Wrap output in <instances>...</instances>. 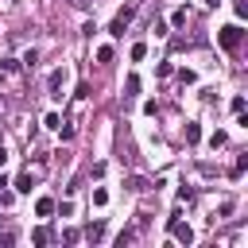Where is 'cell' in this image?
Segmentation results:
<instances>
[{"mask_svg":"<svg viewBox=\"0 0 248 248\" xmlns=\"http://www.w3.org/2000/svg\"><path fill=\"white\" fill-rule=\"evenodd\" d=\"M240 39H244L240 23H229V27H221V31H217V43H221L225 50H236V46H240Z\"/></svg>","mask_w":248,"mask_h":248,"instance_id":"1","label":"cell"},{"mask_svg":"<svg viewBox=\"0 0 248 248\" xmlns=\"http://www.w3.org/2000/svg\"><path fill=\"white\" fill-rule=\"evenodd\" d=\"M167 229H170V236H174L178 244H186V248L194 244V229H190V225H182V221H178V213H174V217H167Z\"/></svg>","mask_w":248,"mask_h":248,"instance_id":"2","label":"cell"},{"mask_svg":"<svg viewBox=\"0 0 248 248\" xmlns=\"http://www.w3.org/2000/svg\"><path fill=\"white\" fill-rule=\"evenodd\" d=\"M132 16H136V4H128V8H120V12H116V19H112V27H108V35H116V39H120V35L128 31V23H132Z\"/></svg>","mask_w":248,"mask_h":248,"instance_id":"3","label":"cell"},{"mask_svg":"<svg viewBox=\"0 0 248 248\" xmlns=\"http://www.w3.org/2000/svg\"><path fill=\"white\" fill-rule=\"evenodd\" d=\"M124 186H128L132 194H147V190H151V182H147L143 174H128V182H124Z\"/></svg>","mask_w":248,"mask_h":248,"instance_id":"4","label":"cell"},{"mask_svg":"<svg viewBox=\"0 0 248 248\" xmlns=\"http://www.w3.org/2000/svg\"><path fill=\"white\" fill-rule=\"evenodd\" d=\"M62 81H66V70H54L50 78H46V85H50V97H62L58 89H62Z\"/></svg>","mask_w":248,"mask_h":248,"instance_id":"5","label":"cell"},{"mask_svg":"<svg viewBox=\"0 0 248 248\" xmlns=\"http://www.w3.org/2000/svg\"><path fill=\"white\" fill-rule=\"evenodd\" d=\"M101 236H105V221H89V225H85V240H93V244H97Z\"/></svg>","mask_w":248,"mask_h":248,"instance_id":"6","label":"cell"},{"mask_svg":"<svg viewBox=\"0 0 248 248\" xmlns=\"http://www.w3.org/2000/svg\"><path fill=\"white\" fill-rule=\"evenodd\" d=\"M35 213H39V217H50V213H54V198H39V202H35Z\"/></svg>","mask_w":248,"mask_h":248,"instance_id":"7","label":"cell"},{"mask_svg":"<svg viewBox=\"0 0 248 248\" xmlns=\"http://www.w3.org/2000/svg\"><path fill=\"white\" fill-rule=\"evenodd\" d=\"M170 23H174V27H186V23H190V12H186V8H174Z\"/></svg>","mask_w":248,"mask_h":248,"instance_id":"8","label":"cell"},{"mask_svg":"<svg viewBox=\"0 0 248 248\" xmlns=\"http://www.w3.org/2000/svg\"><path fill=\"white\" fill-rule=\"evenodd\" d=\"M16 190H19V194H31V170H23V174L16 178Z\"/></svg>","mask_w":248,"mask_h":248,"instance_id":"9","label":"cell"},{"mask_svg":"<svg viewBox=\"0 0 248 248\" xmlns=\"http://www.w3.org/2000/svg\"><path fill=\"white\" fill-rule=\"evenodd\" d=\"M0 70H4V74H16V70H19V58H0Z\"/></svg>","mask_w":248,"mask_h":248,"instance_id":"10","label":"cell"},{"mask_svg":"<svg viewBox=\"0 0 248 248\" xmlns=\"http://www.w3.org/2000/svg\"><path fill=\"white\" fill-rule=\"evenodd\" d=\"M178 81H182V85H194V81H198V74H194V70H186V66H182V70H178Z\"/></svg>","mask_w":248,"mask_h":248,"instance_id":"11","label":"cell"},{"mask_svg":"<svg viewBox=\"0 0 248 248\" xmlns=\"http://www.w3.org/2000/svg\"><path fill=\"white\" fill-rule=\"evenodd\" d=\"M202 140V128L198 124H186V143H198Z\"/></svg>","mask_w":248,"mask_h":248,"instance_id":"12","label":"cell"},{"mask_svg":"<svg viewBox=\"0 0 248 248\" xmlns=\"http://www.w3.org/2000/svg\"><path fill=\"white\" fill-rule=\"evenodd\" d=\"M31 240H35V244H50V229H35Z\"/></svg>","mask_w":248,"mask_h":248,"instance_id":"13","label":"cell"},{"mask_svg":"<svg viewBox=\"0 0 248 248\" xmlns=\"http://www.w3.org/2000/svg\"><path fill=\"white\" fill-rule=\"evenodd\" d=\"M35 62H39V50H27V54H23V58H19V66H27V70H31V66H35Z\"/></svg>","mask_w":248,"mask_h":248,"instance_id":"14","label":"cell"},{"mask_svg":"<svg viewBox=\"0 0 248 248\" xmlns=\"http://www.w3.org/2000/svg\"><path fill=\"white\" fill-rule=\"evenodd\" d=\"M225 140H229V136H225V132H213V136H209V147H213V151H217V147H225Z\"/></svg>","mask_w":248,"mask_h":248,"instance_id":"15","label":"cell"},{"mask_svg":"<svg viewBox=\"0 0 248 248\" xmlns=\"http://www.w3.org/2000/svg\"><path fill=\"white\" fill-rule=\"evenodd\" d=\"M93 205H108V190L97 186V190H93Z\"/></svg>","mask_w":248,"mask_h":248,"instance_id":"16","label":"cell"},{"mask_svg":"<svg viewBox=\"0 0 248 248\" xmlns=\"http://www.w3.org/2000/svg\"><path fill=\"white\" fill-rule=\"evenodd\" d=\"M136 93H140V78L132 74V78H128V93H124V97H136Z\"/></svg>","mask_w":248,"mask_h":248,"instance_id":"17","label":"cell"},{"mask_svg":"<svg viewBox=\"0 0 248 248\" xmlns=\"http://www.w3.org/2000/svg\"><path fill=\"white\" fill-rule=\"evenodd\" d=\"M43 124H46V128H54V132H58V124H62V116H58V112H46V120H43Z\"/></svg>","mask_w":248,"mask_h":248,"instance_id":"18","label":"cell"},{"mask_svg":"<svg viewBox=\"0 0 248 248\" xmlns=\"http://www.w3.org/2000/svg\"><path fill=\"white\" fill-rule=\"evenodd\" d=\"M178 202H194V186H178Z\"/></svg>","mask_w":248,"mask_h":248,"instance_id":"19","label":"cell"},{"mask_svg":"<svg viewBox=\"0 0 248 248\" xmlns=\"http://www.w3.org/2000/svg\"><path fill=\"white\" fill-rule=\"evenodd\" d=\"M143 54H147V46H143V43H136V46H132V62H140Z\"/></svg>","mask_w":248,"mask_h":248,"instance_id":"20","label":"cell"},{"mask_svg":"<svg viewBox=\"0 0 248 248\" xmlns=\"http://www.w3.org/2000/svg\"><path fill=\"white\" fill-rule=\"evenodd\" d=\"M97 62H112V46H101L97 50Z\"/></svg>","mask_w":248,"mask_h":248,"instance_id":"21","label":"cell"},{"mask_svg":"<svg viewBox=\"0 0 248 248\" xmlns=\"http://www.w3.org/2000/svg\"><path fill=\"white\" fill-rule=\"evenodd\" d=\"M78 236H81L78 229H66V232H62V240H66V244H78Z\"/></svg>","mask_w":248,"mask_h":248,"instance_id":"22","label":"cell"},{"mask_svg":"<svg viewBox=\"0 0 248 248\" xmlns=\"http://www.w3.org/2000/svg\"><path fill=\"white\" fill-rule=\"evenodd\" d=\"M4 163H8V147L0 143V167H4Z\"/></svg>","mask_w":248,"mask_h":248,"instance_id":"23","label":"cell"},{"mask_svg":"<svg viewBox=\"0 0 248 248\" xmlns=\"http://www.w3.org/2000/svg\"><path fill=\"white\" fill-rule=\"evenodd\" d=\"M70 4H74V8H85V4H89V0H70Z\"/></svg>","mask_w":248,"mask_h":248,"instance_id":"24","label":"cell"},{"mask_svg":"<svg viewBox=\"0 0 248 248\" xmlns=\"http://www.w3.org/2000/svg\"><path fill=\"white\" fill-rule=\"evenodd\" d=\"M205 4H209V8H217V4H221V0H205Z\"/></svg>","mask_w":248,"mask_h":248,"instance_id":"25","label":"cell"},{"mask_svg":"<svg viewBox=\"0 0 248 248\" xmlns=\"http://www.w3.org/2000/svg\"><path fill=\"white\" fill-rule=\"evenodd\" d=\"M4 186H8V178H4V174H0V190H4Z\"/></svg>","mask_w":248,"mask_h":248,"instance_id":"26","label":"cell"}]
</instances>
